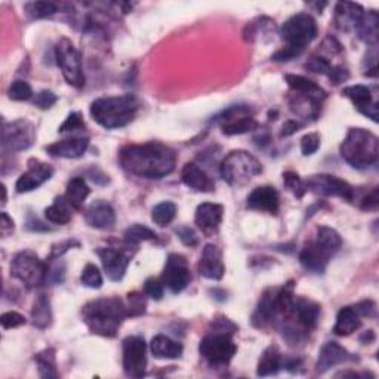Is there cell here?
Listing matches in <instances>:
<instances>
[{"instance_id": "cell-36", "label": "cell", "mask_w": 379, "mask_h": 379, "mask_svg": "<svg viewBox=\"0 0 379 379\" xmlns=\"http://www.w3.org/2000/svg\"><path fill=\"white\" fill-rule=\"evenodd\" d=\"M258 122L252 117V116H242V117H236L229 122H224L221 129L222 134L227 136H234V135H243L252 131L258 129Z\"/></svg>"}, {"instance_id": "cell-31", "label": "cell", "mask_w": 379, "mask_h": 379, "mask_svg": "<svg viewBox=\"0 0 379 379\" xmlns=\"http://www.w3.org/2000/svg\"><path fill=\"white\" fill-rule=\"evenodd\" d=\"M276 289L265 290L257 311L252 315V323L257 327H264L267 323L276 319V304H274Z\"/></svg>"}, {"instance_id": "cell-28", "label": "cell", "mask_w": 379, "mask_h": 379, "mask_svg": "<svg viewBox=\"0 0 379 379\" xmlns=\"http://www.w3.org/2000/svg\"><path fill=\"white\" fill-rule=\"evenodd\" d=\"M285 79L290 90H292L295 94L313 98L317 101V103H320V101L326 98V92L322 90V87L317 83H314L313 80L304 78V76L286 74Z\"/></svg>"}, {"instance_id": "cell-27", "label": "cell", "mask_w": 379, "mask_h": 379, "mask_svg": "<svg viewBox=\"0 0 379 379\" xmlns=\"http://www.w3.org/2000/svg\"><path fill=\"white\" fill-rule=\"evenodd\" d=\"M362 315L355 306H347L339 310L336 315V323L334 326V334L338 336H348L360 329Z\"/></svg>"}, {"instance_id": "cell-55", "label": "cell", "mask_w": 379, "mask_h": 379, "mask_svg": "<svg viewBox=\"0 0 379 379\" xmlns=\"http://www.w3.org/2000/svg\"><path fill=\"white\" fill-rule=\"evenodd\" d=\"M176 234H178L180 240L181 242L185 245V246H190V248H193L199 243V237L196 234V231L192 229V227H180L178 230H176Z\"/></svg>"}, {"instance_id": "cell-43", "label": "cell", "mask_w": 379, "mask_h": 379, "mask_svg": "<svg viewBox=\"0 0 379 379\" xmlns=\"http://www.w3.org/2000/svg\"><path fill=\"white\" fill-rule=\"evenodd\" d=\"M80 282L83 286L90 289H99L103 286V274H101L95 264H87L82 271Z\"/></svg>"}, {"instance_id": "cell-11", "label": "cell", "mask_w": 379, "mask_h": 379, "mask_svg": "<svg viewBox=\"0 0 379 379\" xmlns=\"http://www.w3.org/2000/svg\"><path fill=\"white\" fill-rule=\"evenodd\" d=\"M123 371L129 378H143L147 369V344L141 336L123 339Z\"/></svg>"}, {"instance_id": "cell-41", "label": "cell", "mask_w": 379, "mask_h": 379, "mask_svg": "<svg viewBox=\"0 0 379 379\" xmlns=\"http://www.w3.org/2000/svg\"><path fill=\"white\" fill-rule=\"evenodd\" d=\"M37 366H39V375L42 378L50 379L58 378V372L55 369V351L54 350H45L41 355L36 356Z\"/></svg>"}, {"instance_id": "cell-19", "label": "cell", "mask_w": 379, "mask_h": 379, "mask_svg": "<svg viewBox=\"0 0 379 379\" xmlns=\"http://www.w3.org/2000/svg\"><path fill=\"white\" fill-rule=\"evenodd\" d=\"M279 205H280L279 193H277V190L274 187L270 185L257 187L254 192L249 194L246 203L248 209L267 212L271 215H276L279 212Z\"/></svg>"}, {"instance_id": "cell-30", "label": "cell", "mask_w": 379, "mask_h": 379, "mask_svg": "<svg viewBox=\"0 0 379 379\" xmlns=\"http://www.w3.org/2000/svg\"><path fill=\"white\" fill-rule=\"evenodd\" d=\"M378 27H379V17L376 10H368L363 12V15L356 27V33L359 34L360 39L371 46H376L378 43Z\"/></svg>"}, {"instance_id": "cell-20", "label": "cell", "mask_w": 379, "mask_h": 379, "mask_svg": "<svg viewBox=\"0 0 379 379\" xmlns=\"http://www.w3.org/2000/svg\"><path fill=\"white\" fill-rule=\"evenodd\" d=\"M343 95L352 101V104L357 107L362 115L368 116L375 123H378V104L372 99V92L368 86L355 85L344 87Z\"/></svg>"}, {"instance_id": "cell-9", "label": "cell", "mask_w": 379, "mask_h": 379, "mask_svg": "<svg viewBox=\"0 0 379 379\" xmlns=\"http://www.w3.org/2000/svg\"><path fill=\"white\" fill-rule=\"evenodd\" d=\"M55 59L69 85L78 87V90L85 86V74L80 54L66 37L59 39V42L55 46Z\"/></svg>"}, {"instance_id": "cell-50", "label": "cell", "mask_w": 379, "mask_h": 379, "mask_svg": "<svg viewBox=\"0 0 379 379\" xmlns=\"http://www.w3.org/2000/svg\"><path fill=\"white\" fill-rule=\"evenodd\" d=\"M0 323H2L3 329H14V327H20L25 324V317L17 311H8L2 314L0 317Z\"/></svg>"}, {"instance_id": "cell-33", "label": "cell", "mask_w": 379, "mask_h": 379, "mask_svg": "<svg viewBox=\"0 0 379 379\" xmlns=\"http://www.w3.org/2000/svg\"><path fill=\"white\" fill-rule=\"evenodd\" d=\"M283 368V359L280 351L277 347H269L262 352V356L258 363L257 375L258 376H271L279 373V371Z\"/></svg>"}, {"instance_id": "cell-54", "label": "cell", "mask_w": 379, "mask_h": 379, "mask_svg": "<svg viewBox=\"0 0 379 379\" xmlns=\"http://www.w3.org/2000/svg\"><path fill=\"white\" fill-rule=\"evenodd\" d=\"M212 332H221V334H229L233 335L237 331V326L227 317H218L212 322Z\"/></svg>"}, {"instance_id": "cell-18", "label": "cell", "mask_w": 379, "mask_h": 379, "mask_svg": "<svg viewBox=\"0 0 379 379\" xmlns=\"http://www.w3.org/2000/svg\"><path fill=\"white\" fill-rule=\"evenodd\" d=\"M199 273L201 277L209 280H221L224 277L225 267L222 262V255L221 250L215 245L209 243L203 248L199 262Z\"/></svg>"}, {"instance_id": "cell-29", "label": "cell", "mask_w": 379, "mask_h": 379, "mask_svg": "<svg viewBox=\"0 0 379 379\" xmlns=\"http://www.w3.org/2000/svg\"><path fill=\"white\" fill-rule=\"evenodd\" d=\"M150 350L156 359H180L183 355V345L166 335H157L151 339Z\"/></svg>"}, {"instance_id": "cell-44", "label": "cell", "mask_w": 379, "mask_h": 379, "mask_svg": "<svg viewBox=\"0 0 379 379\" xmlns=\"http://www.w3.org/2000/svg\"><path fill=\"white\" fill-rule=\"evenodd\" d=\"M8 95L10 99H14V101H27L33 96V90L25 80H15V82L10 83L9 90H8Z\"/></svg>"}, {"instance_id": "cell-39", "label": "cell", "mask_w": 379, "mask_h": 379, "mask_svg": "<svg viewBox=\"0 0 379 379\" xmlns=\"http://www.w3.org/2000/svg\"><path fill=\"white\" fill-rule=\"evenodd\" d=\"M124 242L128 245L136 246L141 242H147V240H155L156 233L153 230H150L148 227L141 225V224H134L131 225L128 230L124 231Z\"/></svg>"}, {"instance_id": "cell-61", "label": "cell", "mask_w": 379, "mask_h": 379, "mask_svg": "<svg viewBox=\"0 0 379 379\" xmlns=\"http://www.w3.org/2000/svg\"><path fill=\"white\" fill-rule=\"evenodd\" d=\"M2 192H3V201H2V203L5 205L6 203V187L5 185H2Z\"/></svg>"}, {"instance_id": "cell-38", "label": "cell", "mask_w": 379, "mask_h": 379, "mask_svg": "<svg viewBox=\"0 0 379 379\" xmlns=\"http://www.w3.org/2000/svg\"><path fill=\"white\" fill-rule=\"evenodd\" d=\"M176 215V205L173 201H162L151 210V220L160 227L169 225Z\"/></svg>"}, {"instance_id": "cell-25", "label": "cell", "mask_w": 379, "mask_h": 379, "mask_svg": "<svg viewBox=\"0 0 379 379\" xmlns=\"http://www.w3.org/2000/svg\"><path fill=\"white\" fill-rule=\"evenodd\" d=\"M364 9L359 3L339 2L335 6V24L343 31H356Z\"/></svg>"}, {"instance_id": "cell-42", "label": "cell", "mask_w": 379, "mask_h": 379, "mask_svg": "<svg viewBox=\"0 0 379 379\" xmlns=\"http://www.w3.org/2000/svg\"><path fill=\"white\" fill-rule=\"evenodd\" d=\"M283 184L289 190V192L298 199L304 197V194L308 192L306 183L301 180V176L298 173H295L292 171H287L283 173Z\"/></svg>"}, {"instance_id": "cell-6", "label": "cell", "mask_w": 379, "mask_h": 379, "mask_svg": "<svg viewBox=\"0 0 379 379\" xmlns=\"http://www.w3.org/2000/svg\"><path fill=\"white\" fill-rule=\"evenodd\" d=\"M261 172V162L246 150L230 151L220 165L221 178L231 187H243Z\"/></svg>"}, {"instance_id": "cell-16", "label": "cell", "mask_w": 379, "mask_h": 379, "mask_svg": "<svg viewBox=\"0 0 379 379\" xmlns=\"http://www.w3.org/2000/svg\"><path fill=\"white\" fill-rule=\"evenodd\" d=\"M355 360H357V357L352 356L343 345L332 341V343H326L322 347L317 364H315V371H317V373H324L338 364H344Z\"/></svg>"}, {"instance_id": "cell-21", "label": "cell", "mask_w": 379, "mask_h": 379, "mask_svg": "<svg viewBox=\"0 0 379 379\" xmlns=\"http://www.w3.org/2000/svg\"><path fill=\"white\" fill-rule=\"evenodd\" d=\"M87 147H90V138L87 136H73L62 140L58 143H54L46 147L48 155L52 157H61V159H79L82 157Z\"/></svg>"}, {"instance_id": "cell-46", "label": "cell", "mask_w": 379, "mask_h": 379, "mask_svg": "<svg viewBox=\"0 0 379 379\" xmlns=\"http://www.w3.org/2000/svg\"><path fill=\"white\" fill-rule=\"evenodd\" d=\"M128 301H129V304L126 306V308H128V315H131V317H135V315H141L145 313L147 302L143 294L132 292L128 295Z\"/></svg>"}, {"instance_id": "cell-7", "label": "cell", "mask_w": 379, "mask_h": 379, "mask_svg": "<svg viewBox=\"0 0 379 379\" xmlns=\"http://www.w3.org/2000/svg\"><path fill=\"white\" fill-rule=\"evenodd\" d=\"M10 274L29 289L39 287L46 282L48 265L34 252L22 250L12 259Z\"/></svg>"}, {"instance_id": "cell-4", "label": "cell", "mask_w": 379, "mask_h": 379, "mask_svg": "<svg viewBox=\"0 0 379 379\" xmlns=\"http://www.w3.org/2000/svg\"><path fill=\"white\" fill-rule=\"evenodd\" d=\"M136 111V98L131 94L101 96L91 104L92 119L106 129L124 128L135 119Z\"/></svg>"}, {"instance_id": "cell-60", "label": "cell", "mask_w": 379, "mask_h": 379, "mask_svg": "<svg viewBox=\"0 0 379 379\" xmlns=\"http://www.w3.org/2000/svg\"><path fill=\"white\" fill-rule=\"evenodd\" d=\"M373 339H375V335L372 331H368V334H364V336L360 338V341H363V343L366 341V344L371 343V341H373Z\"/></svg>"}, {"instance_id": "cell-15", "label": "cell", "mask_w": 379, "mask_h": 379, "mask_svg": "<svg viewBox=\"0 0 379 379\" xmlns=\"http://www.w3.org/2000/svg\"><path fill=\"white\" fill-rule=\"evenodd\" d=\"M54 175V169L48 163H42V162H36L34 165L30 166V169L22 173L17 184H15V190L17 193L22 194V193H30L34 192L39 187H42L46 181H49L52 178Z\"/></svg>"}, {"instance_id": "cell-13", "label": "cell", "mask_w": 379, "mask_h": 379, "mask_svg": "<svg viewBox=\"0 0 379 379\" xmlns=\"http://www.w3.org/2000/svg\"><path fill=\"white\" fill-rule=\"evenodd\" d=\"M160 280L172 294L175 295L181 294L190 285V280H192V274H190L188 262L185 257L178 254H171L168 257L165 269H163Z\"/></svg>"}, {"instance_id": "cell-1", "label": "cell", "mask_w": 379, "mask_h": 379, "mask_svg": "<svg viewBox=\"0 0 379 379\" xmlns=\"http://www.w3.org/2000/svg\"><path fill=\"white\" fill-rule=\"evenodd\" d=\"M122 168L132 175L148 180H160L175 171V151L162 143L124 145L120 150Z\"/></svg>"}, {"instance_id": "cell-37", "label": "cell", "mask_w": 379, "mask_h": 379, "mask_svg": "<svg viewBox=\"0 0 379 379\" xmlns=\"http://www.w3.org/2000/svg\"><path fill=\"white\" fill-rule=\"evenodd\" d=\"M69 208L71 206L69 205L66 197H57L54 203L45 209V217L48 221L58 225L69 224L71 220V213Z\"/></svg>"}, {"instance_id": "cell-17", "label": "cell", "mask_w": 379, "mask_h": 379, "mask_svg": "<svg viewBox=\"0 0 379 379\" xmlns=\"http://www.w3.org/2000/svg\"><path fill=\"white\" fill-rule=\"evenodd\" d=\"M86 224L98 230H111L116 224V212L104 200H96L85 212Z\"/></svg>"}, {"instance_id": "cell-14", "label": "cell", "mask_w": 379, "mask_h": 379, "mask_svg": "<svg viewBox=\"0 0 379 379\" xmlns=\"http://www.w3.org/2000/svg\"><path fill=\"white\" fill-rule=\"evenodd\" d=\"M96 255L103 262L108 279L111 282H120L126 274V270H128L131 258L124 252L113 248H99L96 249Z\"/></svg>"}, {"instance_id": "cell-8", "label": "cell", "mask_w": 379, "mask_h": 379, "mask_svg": "<svg viewBox=\"0 0 379 379\" xmlns=\"http://www.w3.org/2000/svg\"><path fill=\"white\" fill-rule=\"evenodd\" d=\"M237 351L231 335L221 332H210L200 341L199 352L212 368H224L234 357Z\"/></svg>"}, {"instance_id": "cell-12", "label": "cell", "mask_w": 379, "mask_h": 379, "mask_svg": "<svg viewBox=\"0 0 379 379\" xmlns=\"http://www.w3.org/2000/svg\"><path fill=\"white\" fill-rule=\"evenodd\" d=\"M306 185L307 190H311L313 193L320 196L341 197L348 201L355 199V190H352V187L347 181L329 173L313 175L306 181Z\"/></svg>"}, {"instance_id": "cell-32", "label": "cell", "mask_w": 379, "mask_h": 379, "mask_svg": "<svg viewBox=\"0 0 379 379\" xmlns=\"http://www.w3.org/2000/svg\"><path fill=\"white\" fill-rule=\"evenodd\" d=\"M314 243L317 245L326 255L332 258L341 249V246H343V238H341L339 233L331 229V227L320 225L317 229V236H315Z\"/></svg>"}, {"instance_id": "cell-47", "label": "cell", "mask_w": 379, "mask_h": 379, "mask_svg": "<svg viewBox=\"0 0 379 379\" xmlns=\"http://www.w3.org/2000/svg\"><path fill=\"white\" fill-rule=\"evenodd\" d=\"M80 129H85L83 116L80 115L79 111H74V113H71V115L67 116V119L64 120V123L59 126L58 131L61 134H66V132H76V131H80Z\"/></svg>"}, {"instance_id": "cell-53", "label": "cell", "mask_w": 379, "mask_h": 379, "mask_svg": "<svg viewBox=\"0 0 379 379\" xmlns=\"http://www.w3.org/2000/svg\"><path fill=\"white\" fill-rule=\"evenodd\" d=\"M58 101V96L52 91H41L34 98V106L41 110H49Z\"/></svg>"}, {"instance_id": "cell-35", "label": "cell", "mask_w": 379, "mask_h": 379, "mask_svg": "<svg viewBox=\"0 0 379 379\" xmlns=\"http://www.w3.org/2000/svg\"><path fill=\"white\" fill-rule=\"evenodd\" d=\"M33 324L39 329H46L52 323V310H50V301L45 294H41L34 299L31 310Z\"/></svg>"}, {"instance_id": "cell-51", "label": "cell", "mask_w": 379, "mask_h": 379, "mask_svg": "<svg viewBox=\"0 0 379 379\" xmlns=\"http://www.w3.org/2000/svg\"><path fill=\"white\" fill-rule=\"evenodd\" d=\"M165 285H163L162 280L159 279H148L145 283H144V292L145 295H148L150 298H153L156 301L162 299L163 298V292H165Z\"/></svg>"}, {"instance_id": "cell-52", "label": "cell", "mask_w": 379, "mask_h": 379, "mask_svg": "<svg viewBox=\"0 0 379 379\" xmlns=\"http://www.w3.org/2000/svg\"><path fill=\"white\" fill-rule=\"evenodd\" d=\"M80 243L78 242V240H66V242H61V243H57L52 246V250H50V255H49V262L50 261H55V259H59L62 255L66 254V252L69 249H73V248H79Z\"/></svg>"}, {"instance_id": "cell-23", "label": "cell", "mask_w": 379, "mask_h": 379, "mask_svg": "<svg viewBox=\"0 0 379 379\" xmlns=\"http://www.w3.org/2000/svg\"><path fill=\"white\" fill-rule=\"evenodd\" d=\"M224 217V208L218 203H201L196 209L194 222L203 233H213L220 229Z\"/></svg>"}, {"instance_id": "cell-3", "label": "cell", "mask_w": 379, "mask_h": 379, "mask_svg": "<svg viewBox=\"0 0 379 379\" xmlns=\"http://www.w3.org/2000/svg\"><path fill=\"white\" fill-rule=\"evenodd\" d=\"M282 39L286 46L273 55V61L286 62L299 57L304 49L317 37V24L310 14H296L282 25Z\"/></svg>"}, {"instance_id": "cell-40", "label": "cell", "mask_w": 379, "mask_h": 379, "mask_svg": "<svg viewBox=\"0 0 379 379\" xmlns=\"http://www.w3.org/2000/svg\"><path fill=\"white\" fill-rule=\"evenodd\" d=\"M59 6L54 2H31L25 5V12L31 20H42L55 15Z\"/></svg>"}, {"instance_id": "cell-24", "label": "cell", "mask_w": 379, "mask_h": 379, "mask_svg": "<svg viewBox=\"0 0 379 379\" xmlns=\"http://www.w3.org/2000/svg\"><path fill=\"white\" fill-rule=\"evenodd\" d=\"M181 181L188 187L200 193H212L215 184L210 176L200 169L196 163H187L181 172Z\"/></svg>"}, {"instance_id": "cell-2", "label": "cell", "mask_w": 379, "mask_h": 379, "mask_svg": "<svg viewBox=\"0 0 379 379\" xmlns=\"http://www.w3.org/2000/svg\"><path fill=\"white\" fill-rule=\"evenodd\" d=\"M83 322L92 334L113 338L116 336L122 322L128 317V308L117 296L99 298L87 302L82 310Z\"/></svg>"}, {"instance_id": "cell-56", "label": "cell", "mask_w": 379, "mask_h": 379, "mask_svg": "<svg viewBox=\"0 0 379 379\" xmlns=\"http://www.w3.org/2000/svg\"><path fill=\"white\" fill-rule=\"evenodd\" d=\"M355 307L362 317H373L375 313H376V306H375V302H372V301H362Z\"/></svg>"}, {"instance_id": "cell-59", "label": "cell", "mask_w": 379, "mask_h": 379, "mask_svg": "<svg viewBox=\"0 0 379 379\" xmlns=\"http://www.w3.org/2000/svg\"><path fill=\"white\" fill-rule=\"evenodd\" d=\"M298 129H301V123H298L296 120H287L282 128V136L294 135L295 132H298Z\"/></svg>"}, {"instance_id": "cell-49", "label": "cell", "mask_w": 379, "mask_h": 379, "mask_svg": "<svg viewBox=\"0 0 379 379\" xmlns=\"http://www.w3.org/2000/svg\"><path fill=\"white\" fill-rule=\"evenodd\" d=\"M320 148V135L319 134H307L301 140V151L304 156H311Z\"/></svg>"}, {"instance_id": "cell-26", "label": "cell", "mask_w": 379, "mask_h": 379, "mask_svg": "<svg viewBox=\"0 0 379 379\" xmlns=\"http://www.w3.org/2000/svg\"><path fill=\"white\" fill-rule=\"evenodd\" d=\"M329 261H331V257L326 255L314 242L307 243L299 254V262L302 267L314 274H323Z\"/></svg>"}, {"instance_id": "cell-45", "label": "cell", "mask_w": 379, "mask_h": 379, "mask_svg": "<svg viewBox=\"0 0 379 379\" xmlns=\"http://www.w3.org/2000/svg\"><path fill=\"white\" fill-rule=\"evenodd\" d=\"M307 70L313 71V73H319V74H326L327 78L331 79V76L335 70L336 66H332L329 61H327L326 58L323 57H319V55H313L308 61H307V64L304 66Z\"/></svg>"}, {"instance_id": "cell-5", "label": "cell", "mask_w": 379, "mask_h": 379, "mask_svg": "<svg viewBox=\"0 0 379 379\" xmlns=\"http://www.w3.org/2000/svg\"><path fill=\"white\" fill-rule=\"evenodd\" d=\"M341 157L350 166L366 169L378 162L379 140L375 134L363 128H351L339 147Z\"/></svg>"}, {"instance_id": "cell-57", "label": "cell", "mask_w": 379, "mask_h": 379, "mask_svg": "<svg viewBox=\"0 0 379 379\" xmlns=\"http://www.w3.org/2000/svg\"><path fill=\"white\" fill-rule=\"evenodd\" d=\"M379 205V197H378V187L372 190V193L364 197L362 201V209L363 210H375Z\"/></svg>"}, {"instance_id": "cell-58", "label": "cell", "mask_w": 379, "mask_h": 379, "mask_svg": "<svg viewBox=\"0 0 379 379\" xmlns=\"http://www.w3.org/2000/svg\"><path fill=\"white\" fill-rule=\"evenodd\" d=\"M0 231H2L3 236H8L14 231V221L8 217L6 212H2V224H0Z\"/></svg>"}, {"instance_id": "cell-34", "label": "cell", "mask_w": 379, "mask_h": 379, "mask_svg": "<svg viewBox=\"0 0 379 379\" xmlns=\"http://www.w3.org/2000/svg\"><path fill=\"white\" fill-rule=\"evenodd\" d=\"M91 193L90 185L80 176H76V178L70 180L67 184V192H66V200L73 209H82L85 200L87 199Z\"/></svg>"}, {"instance_id": "cell-10", "label": "cell", "mask_w": 379, "mask_h": 379, "mask_svg": "<svg viewBox=\"0 0 379 379\" xmlns=\"http://www.w3.org/2000/svg\"><path fill=\"white\" fill-rule=\"evenodd\" d=\"M36 140V129L33 123L25 119H18L5 123L2 129V147L10 153L29 150Z\"/></svg>"}, {"instance_id": "cell-48", "label": "cell", "mask_w": 379, "mask_h": 379, "mask_svg": "<svg viewBox=\"0 0 379 379\" xmlns=\"http://www.w3.org/2000/svg\"><path fill=\"white\" fill-rule=\"evenodd\" d=\"M64 277H66V264L57 259V262L48 269L46 282H49L52 286H57L64 282Z\"/></svg>"}, {"instance_id": "cell-22", "label": "cell", "mask_w": 379, "mask_h": 379, "mask_svg": "<svg viewBox=\"0 0 379 379\" xmlns=\"http://www.w3.org/2000/svg\"><path fill=\"white\" fill-rule=\"evenodd\" d=\"M319 314H320V307L315 304V302L306 299V298L295 296L292 313H290L289 317H292L295 320V323L298 326H301L302 329L310 332L311 329H314L315 324H317ZM289 317H286V319H289Z\"/></svg>"}]
</instances>
